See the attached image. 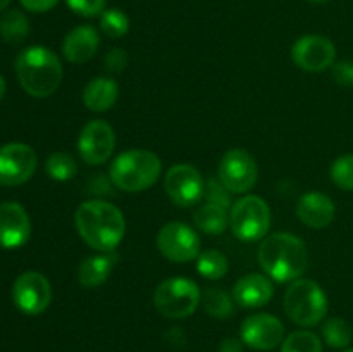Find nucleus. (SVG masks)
I'll return each mask as SVG.
<instances>
[{
  "label": "nucleus",
  "mask_w": 353,
  "mask_h": 352,
  "mask_svg": "<svg viewBox=\"0 0 353 352\" xmlns=\"http://www.w3.org/2000/svg\"><path fill=\"white\" fill-rule=\"evenodd\" d=\"M45 171L55 182H68L76 176L78 164L72 155L65 154V152H54L48 155L47 162H45Z\"/></svg>",
  "instance_id": "nucleus-26"
},
{
  "label": "nucleus",
  "mask_w": 353,
  "mask_h": 352,
  "mask_svg": "<svg viewBox=\"0 0 353 352\" xmlns=\"http://www.w3.org/2000/svg\"><path fill=\"white\" fill-rule=\"evenodd\" d=\"M202 300V292L193 280L169 278L159 283L154 293V306L164 317L183 320L192 316Z\"/></svg>",
  "instance_id": "nucleus-6"
},
{
  "label": "nucleus",
  "mask_w": 353,
  "mask_h": 352,
  "mask_svg": "<svg viewBox=\"0 0 353 352\" xmlns=\"http://www.w3.org/2000/svg\"><path fill=\"white\" fill-rule=\"evenodd\" d=\"M114 264H116V255L112 252H102L99 255H90V257L83 259L78 266L79 285L85 289L100 286L107 282Z\"/></svg>",
  "instance_id": "nucleus-21"
},
{
  "label": "nucleus",
  "mask_w": 353,
  "mask_h": 352,
  "mask_svg": "<svg viewBox=\"0 0 353 352\" xmlns=\"http://www.w3.org/2000/svg\"><path fill=\"white\" fill-rule=\"evenodd\" d=\"M259 264L276 282H295L309 266V252L295 235L272 233L259 247Z\"/></svg>",
  "instance_id": "nucleus-2"
},
{
  "label": "nucleus",
  "mask_w": 353,
  "mask_h": 352,
  "mask_svg": "<svg viewBox=\"0 0 353 352\" xmlns=\"http://www.w3.org/2000/svg\"><path fill=\"white\" fill-rule=\"evenodd\" d=\"M110 183H112V179H107L105 175H102V173L93 175L92 179H90L88 192L95 193V195H105V193L110 192Z\"/></svg>",
  "instance_id": "nucleus-35"
},
{
  "label": "nucleus",
  "mask_w": 353,
  "mask_h": 352,
  "mask_svg": "<svg viewBox=\"0 0 353 352\" xmlns=\"http://www.w3.org/2000/svg\"><path fill=\"white\" fill-rule=\"evenodd\" d=\"M162 162L157 154L145 148H131L112 161L109 178L112 185L128 193L143 192L159 179Z\"/></svg>",
  "instance_id": "nucleus-4"
},
{
  "label": "nucleus",
  "mask_w": 353,
  "mask_h": 352,
  "mask_svg": "<svg viewBox=\"0 0 353 352\" xmlns=\"http://www.w3.org/2000/svg\"><path fill=\"white\" fill-rule=\"evenodd\" d=\"M30 33V23L21 10H7L0 17V35L9 43H21Z\"/></svg>",
  "instance_id": "nucleus-23"
},
{
  "label": "nucleus",
  "mask_w": 353,
  "mask_h": 352,
  "mask_svg": "<svg viewBox=\"0 0 353 352\" xmlns=\"http://www.w3.org/2000/svg\"><path fill=\"white\" fill-rule=\"evenodd\" d=\"M196 228L205 235H221L230 226V214L226 207L219 204H203L195 211L193 216Z\"/></svg>",
  "instance_id": "nucleus-22"
},
{
  "label": "nucleus",
  "mask_w": 353,
  "mask_h": 352,
  "mask_svg": "<svg viewBox=\"0 0 353 352\" xmlns=\"http://www.w3.org/2000/svg\"><path fill=\"white\" fill-rule=\"evenodd\" d=\"M219 352H243V342L238 338H224L219 345Z\"/></svg>",
  "instance_id": "nucleus-37"
},
{
  "label": "nucleus",
  "mask_w": 353,
  "mask_h": 352,
  "mask_svg": "<svg viewBox=\"0 0 353 352\" xmlns=\"http://www.w3.org/2000/svg\"><path fill=\"white\" fill-rule=\"evenodd\" d=\"M293 62L309 72H321L333 68L336 47L323 35H305L299 38L292 48Z\"/></svg>",
  "instance_id": "nucleus-14"
},
{
  "label": "nucleus",
  "mask_w": 353,
  "mask_h": 352,
  "mask_svg": "<svg viewBox=\"0 0 353 352\" xmlns=\"http://www.w3.org/2000/svg\"><path fill=\"white\" fill-rule=\"evenodd\" d=\"M199 233L185 223H168L159 230L157 248L172 262H190L200 255Z\"/></svg>",
  "instance_id": "nucleus-9"
},
{
  "label": "nucleus",
  "mask_w": 353,
  "mask_h": 352,
  "mask_svg": "<svg viewBox=\"0 0 353 352\" xmlns=\"http://www.w3.org/2000/svg\"><path fill=\"white\" fill-rule=\"evenodd\" d=\"M230 190L219 182V179H210L209 183H205V193L203 195L209 199L210 204H219V206L226 207L230 206Z\"/></svg>",
  "instance_id": "nucleus-32"
},
{
  "label": "nucleus",
  "mask_w": 353,
  "mask_h": 352,
  "mask_svg": "<svg viewBox=\"0 0 353 352\" xmlns=\"http://www.w3.org/2000/svg\"><path fill=\"white\" fill-rule=\"evenodd\" d=\"M331 179L340 188L353 192V154L340 155L331 164Z\"/></svg>",
  "instance_id": "nucleus-30"
},
{
  "label": "nucleus",
  "mask_w": 353,
  "mask_h": 352,
  "mask_svg": "<svg viewBox=\"0 0 353 352\" xmlns=\"http://www.w3.org/2000/svg\"><path fill=\"white\" fill-rule=\"evenodd\" d=\"M309 2H312V3H323V2H327V0H309Z\"/></svg>",
  "instance_id": "nucleus-40"
},
{
  "label": "nucleus",
  "mask_w": 353,
  "mask_h": 352,
  "mask_svg": "<svg viewBox=\"0 0 353 352\" xmlns=\"http://www.w3.org/2000/svg\"><path fill=\"white\" fill-rule=\"evenodd\" d=\"M119 97V85L112 78L100 76L92 79L83 90V104L93 113H105L112 109Z\"/></svg>",
  "instance_id": "nucleus-20"
},
{
  "label": "nucleus",
  "mask_w": 353,
  "mask_h": 352,
  "mask_svg": "<svg viewBox=\"0 0 353 352\" xmlns=\"http://www.w3.org/2000/svg\"><path fill=\"white\" fill-rule=\"evenodd\" d=\"M336 214L333 200L323 192H307L296 204V216L305 226L323 230L330 226Z\"/></svg>",
  "instance_id": "nucleus-17"
},
{
  "label": "nucleus",
  "mask_w": 353,
  "mask_h": 352,
  "mask_svg": "<svg viewBox=\"0 0 353 352\" xmlns=\"http://www.w3.org/2000/svg\"><path fill=\"white\" fill-rule=\"evenodd\" d=\"M100 30L105 37L117 40L130 31V19L121 9H107L100 14Z\"/></svg>",
  "instance_id": "nucleus-29"
},
{
  "label": "nucleus",
  "mask_w": 353,
  "mask_h": 352,
  "mask_svg": "<svg viewBox=\"0 0 353 352\" xmlns=\"http://www.w3.org/2000/svg\"><path fill=\"white\" fill-rule=\"evenodd\" d=\"M128 61H130V59H128L126 50H123V48H110V50L107 52L105 59H103L105 69L110 72H123L124 69H126Z\"/></svg>",
  "instance_id": "nucleus-33"
},
{
  "label": "nucleus",
  "mask_w": 353,
  "mask_h": 352,
  "mask_svg": "<svg viewBox=\"0 0 353 352\" xmlns=\"http://www.w3.org/2000/svg\"><path fill=\"white\" fill-rule=\"evenodd\" d=\"M274 295V286L268 276L261 273H250L241 276L233 290L234 302L245 309H257L265 306Z\"/></svg>",
  "instance_id": "nucleus-18"
},
{
  "label": "nucleus",
  "mask_w": 353,
  "mask_h": 352,
  "mask_svg": "<svg viewBox=\"0 0 353 352\" xmlns=\"http://www.w3.org/2000/svg\"><path fill=\"white\" fill-rule=\"evenodd\" d=\"M37 171V154L26 144L0 147V185L17 186L26 183Z\"/></svg>",
  "instance_id": "nucleus-13"
},
{
  "label": "nucleus",
  "mask_w": 353,
  "mask_h": 352,
  "mask_svg": "<svg viewBox=\"0 0 353 352\" xmlns=\"http://www.w3.org/2000/svg\"><path fill=\"white\" fill-rule=\"evenodd\" d=\"M281 352H323V342L312 331L299 330L283 340Z\"/></svg>",
  "instance_id": "nucleus-27"
},
{
  "label": "nucleus",
  "mask_w": 353,
  "mask_h": 352,
  "mask_svg": "<svg viewBox=\"0 0 353 352\" xmlns=\"http://www.w3.org/2000/svg\"><path fill=\"white\" fill-rule=\"evenodd\" d=\"M230 226L234 237L243 242H255L265 237L271 228V209L257 195H245L233 204Z\"/></svg>",
  "instance_id": "nucleus-7"
},
{
  "label": "nucleus",
  "mask_w": 353,
  "mask_h": 352,
  "mask_svg": "<svg viewBox=\"0 0 353 352\" xmlns=\"http://www.w3.org/2000/svg\"><path fill=\"white\" fill-rule=\"evenodd\" d=\"M343 352H353V349H347V351H343Z\"/></svg>",
  "instance_id": "nucleus-41"
},
{
  "label": "nucleus",
  "mask_w": 353,
  "mask_h": 352,
  "mask_svg": "<svg viewBox=\"0 0 353 352\" xmlns=\"http://www.w3.org/2000/svg\"><path fill=\"white\" fill-rule=\"evenodd\" d=\"M203 307L212 317L226 320L233 314V299L223 289H207L203 293Z\"/></svg>",
  "instance_id": "nucleus-28"
},
{
  "label": "nucleus",
  "mask_w": 353,
  "mask_h": 352,
  "mask_svg": "<svg viewBox=\"0 0 353 352\" xmlns=\"http://www.w3.org/2000/svg\"><path fill=\"white\" fill-rule=\"evenodd\" d=\"M59 0H21V6L31 12H47L57 6Z\"/></svg>",
  "instance_id": "nucleus-36"
},
{
  "label": "nucleus",
  "mask_w": 353,
  "mask_h": 352,
  "mask_svg": "<svg viewBox=\"0 0 353 352\" xmlns=\"http://www.w3.org/2000/svg\"><path fill=\"white\" fill-rule=\"evenodd\" d=\"M3 93H6V79H3L2 76H0V100H2Z\"/></svg>",
  "instance_id": "nucleus-38"
},
{
  "label": "nucleus",
  "mask_w": 353,
  "mask_h": 352,
  "mask_svg": "<svg viewBox=\"0 0 353 352\" xmlns=\"http://www.w3.org/2000/svg\"><path fill=\"white\" fill-rule=\"evenodd\" d=\"M333 79L341 86H353V62L340 61L331 68Z\"/></svg>",
  "instance_id": "nucleus-34"
},
{
  "label": "nucleus",
  "mask_w": 353,
  "mask_h": 352,
  "mask_svg": "<svg viewBox=\"0 0 353 352\" xmlns=\"http://www.w3.org/2000/svg\"><path fill=\"white\" fill-rule=\"evenodd\" d=\"M9 2H10V0H0V12H2V10L6 9L7 3H9Z\"/></svg>",
  "instance_id": "nucleus-39"
},
{
  "label": "nucleus",
  "mask_w": 353,
  "mask_h": 352,
  "mask_svg": "<svg viewBox=\"0 0 353 352\" xmlns=\"http://www.w3.org/2000/svg\"><path fill=\"white\" fill-rule=\"evenodd\" d=\"M31 221L17 202L0 204V247L19 248L30 240Z\"/></svg>",
  "instance_id": "nucleus-16"
},
{
  "label": "nucleus",
  "mask_w": 353,
  "mask_h": 352,
  "mask_svg": "<svg viewBox=\"0 0 353 352\" xmlns=\"http://www.w3.org/2000/svg\"><path fill=\"white\" fill-rule=\"evenodd\" d=\"M107 0H65L69 9L83 17H95L105 10Z\"/></svg>",
  "instance_id": "nucleus-31"
},
{
  "label": "nucleus",
  "mask_w": 353,
  "mask_h": 352,
  "mask_svg": "<svg viewBox=\"0 0 353 352\" xmlns=\"http://www.w3.org/2000/svg\"><path fill=\"white\" fill-rule=\"evenodd\" d=\"M164 188L176 206L190 207L203 197L205 182L192 164H176L165 173Z\"/></svg>",
  "instance_id": "nucleus-11"
},
{
  "label": "nucleus",
  "mask_w": 353,
  "mask_h": 352,
  "mask_svg": "<svg viewBox=\"0 0 353 352\" xmlns=\"http://www.w3.org/2000/svg\"><path fill=\"white\" fill-rule=\"evenodd\" d=\"M16 75L26 93L45 99L57 92L62 81V64L47 47H30L16 59Z\"/></svg>",
  "instance_id": "nucleus-3"
},
{
  "label": "nucleus",
  "mask_w": 353,
  "mask_h": 352,
  "mask_svg": "<svg viewBox=\"0 0 353 352\" xmlns=\"http://www.w3.org/2000/svg\"><path fill=\"white\" fill-rule=\"evenodd\" d=\"M323 337L330 347L347 349L353 340V330L348 321L341 317H330L323 324Z\"/></svg>",
  "instance_id": "nucleus-25"
},
{
  "label": "nucleus",
  "mask_w": 353,
  "mask_h": 352,
  "mask_svg": "<svg viewBox=\"0 0 353 352\" xmlns=\"http://www.w3.org/2000/svg\"><path fill=\"white\" fill-rule=\"evenodd\" d=\"M219 182L231 193H247L257 183L259 166L245 148H231L219 162Z\"/></svg>",
  "instance_id": "nucleus-8"
},
{
  "label": "nucleus",
  "mask_w": 353,
  "mask_h": 352,
  "mask_svg": "<svg viewBox=\"0 0 353 352\" xmlns=\"http://www.w3.org/2000/svg\"><path fill=\"white\" fill-rule=\"evenodd\" d=\"M228 269H230L228 257L221 251H216V248L200 252V255L196 257V271L200 273V276L207 280L224 278Z\"/></svg>",
  "instance_id": "nucleus-24"
},
{
  "label": "nucleus",
  "mask_w": 353,
  "mask_h": 352,
  "mask_svg": "<svg viewBox=\"0 0 353 352\" xmlns=\"http://www.w3.org/2000/svg\"><path fill=\"white\" fill-rule=\"evenodd\" d=\"M12 300L21 313L28 316L41 314L52 300V286L47 276L38 271H26L12 285Z\"/></svg>",
  "instance_id": "nucleus-10"
},
{
  "label": "nucleus",
  "mask_w": 353,
  "mask_h": 352,
  "mask_svg": "<svg viewBox=\"0 0 353 352\" xmlns=\"http://www.w3.org/2000/svg\"><path fill=\"white\" fill-rule=\"evenodd\" d=\"M327 302L326 292L319 283L312 280L299 278L288 286L283 297V309L295 324L303 328L316 326L326 317Z\"/></svg>",
  "instance_id": "nucleus-5"
},
{
  "label": "nucleus",
  "mask_w": 353,
  "mask_h": 352,
  "mask_svg": "<svg viewBox=\"0 0 353 352\" xmlns=\"http://www.w3.org/2000/svg\"><path fill=\"white\" fill-rule=\"evenodd\" d=\"M74 224L86 245L99 252H112L126 231L123 213L105 200H88L76 209Z\"/></svg>",
  "instance_id": "nucleus-1"
},
{
  "label": "nucleus",
  "mask_w": 353,
  "mask_h": 352,
  "mask_svg": "<svg viewBox=\"0 0 353 352\" xmlns=\"http://www.w3.org/2000/svg\"><path fill=\"white\" fill-rule=\"evenodd\" d=\"M241 342L254 351H271L285 340V324L272 314H252L240 328Z\"/></svg>",
  "instance_id": "nucleus-15"
},
{
  "label": "nucleus",
  "mask_w": 353,
  "mask_h": 352,
  "mask_svg": "<svg viewBox=\"0 0 353 352\" xmlns=\"http://www.w3.org/2000/svg\"><path fill=\"white\" fill-rule=\"evenodd\" d=\"M114 148H116V133L107 121L95 119L85 124L78 138V152L86 164H103L109 161Z\"/></svg>",
  "instance_id": "nucleus-12"
},
{
  "label": "nucleus",
  "mask_w": 353,
  "mask_h": 352,
  "mask_svg": "<svg viewBox=\"0 0 353 352\" xmlns=\"http://www.w3.org/2000/svg\"><path fill=\"white\" fill-rule=\"evenodd\" d=\"M99 45V31L88 24H81L65 35L64 41H62V54L72 64H83L95 55Z\"/></svg>",
  "instance_id": "nucleus-19"
}]
</instances>
